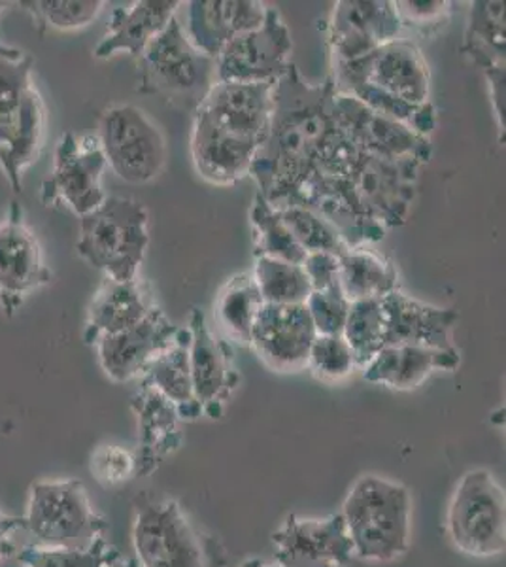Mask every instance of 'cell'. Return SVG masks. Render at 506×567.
I'll list each match as a JSON object with an SVG mask.
<instances>
[{
	"mask_svg": "<svg viewBox=\"0 0 506 567\" xmlns=\"http://www.w3.org/2000/svg\"><path fill=\"white\" fill-rule=\"evenodd\" d=\"M178 7V0H142L131 8H116L109 31L93 52L95 58L109 59L117 52L141 58L146 45L176 18Z\"/></svg>",
	"mask_w": 506,
	"mask_h": 567,
	"instance_id": "cell-26",
	"label": "cell"
},
{
	"mask_svg": "<svg viewBox=\"0 0 506 567\" xmlns=\"http://www.w3.org/2000/svg\"><path fill=\"white\" fill-rule=\"evenodd\" d=\"M267 13L256 0H195L187 2L184 31L200 53L216 59L238 34L264 25Z\"/></svg>",
	"mask_w": 506,
	"mask_h": 567,
	"instance_id": "cell-22",
	"label": "cell"
},
{
	"mask_svg": "<svg viewBox=\"0 0 506 567\" xmlns=\"http://www.w3.org/2000/svg\"><path fill=\"white\" fill-rule=\"evenodd\" d=\"M25 12L40 31H78L91 25L103 12V0H21L16 2Z\"/></svg>",
	"mask_w": 506,
	"mask_h": 567,
	"instance_id": "cell-35",
	"label": "cell"
},
{
	"mask_svg": "<svg viewBox=\"0 0 506 567\" xmlns=\"http://www.w3.org/2000/svg\"><path fill=\"white\" fill-rule=\"evenodd\" d=\"M420 167L422 165L414 159L391 162L359 152L347 173L337 181L359 213L382 227H395L404 224L411 213Z\"/></svg>",
	"mask_w": 506,
	"mask_h": 567,
	"instance_id": "cell-10",
	"label": "cell"
},
{
	"mask_svg": "<svg viewBox=\"0 0 506 567\" xmlns=\"http://www.w3.org/2000/svg\"><path fill=\"white\" fill-rule=\"evenodd\" d=\"M106 165L96 135L78 136L66 131L58 142L53 168L42 182L40 199L45 207H64L80 218L103 205L109 195L103 189Z\"/></svg>",
	"mask_w": 506,
	"mask_h": 567,
	"instance_id": "cell-11",
	"label": "cell"
},
{
	"mask_svg": "<svg viewBox=\"0 0 506 567\" xmlns=\"http://www.w3.org/2000/svg\"><path fill=\"white\" fill-rule=\"evenodd\" d=\"M334 112L340 127L361 152L391 162L414 159L420 165L430 162L431 142L427 136L393 117L374 112L352 95L337 90Z\"/></svg>",
	"mask_w": 506,
	"mask_h": 567,
	"instance_id": "cell-15",
	"label": "cell"
},
{
	"mask_svg": "<svg viewBox=\"0 0 506 567\" xmlns=\"http://www.w3.org/2000/svg\"><path fill=\"white\" fill-rule=\"evenodd\" d=\"M316 337L318 331L307 305L264 303L254 323L250 347L272 371L299 373L308 368Z\"/></svg>",
	"mask_w": 506,
	"mask_h": 567,
	"instance_id": "cell-17",
	"label": "cell"
},
{
	"mask_svg": "<svg viewBox=\"0 0 506 567\" xmlns=\"http://www.w3.org/2000/svg\"><path fill=\"white\" fill-rule=\"evenodd\" d=\"M251 226L256 233L257 256L282 259L288 264H304L307 251L302 250V246L286 227L278 210L259 194L251 207Z\"/></svg>",
	"mask_w": 506,
	"mask_h": 567,
	"instance_id": "cell-34",
	"label": "cell"
},
{
	"mask_svg": "<svg viewBox=\"0 0 506 567\" xmlns=\"http://www.w3.org/2000/svg\"><path fill=\"white\" fill-rule=\"evenodd\" d=\"M167 398L179 419L193 420L203 413V406L193 393L192 368H189V329H179L173 347L161 352L146 371L144 381Z\"/></svg>",
	"mask_w": 506,
	"mask_h": 567,
	"instance_id": "cell-29",
	"label": "cell"
},
{
	"mask_svg": "<svg viewBox=\"0 0 506 567\" xmlns=\"http://www.w3.org/2000/svg\"><path fill=\"white\" fill-rule=\"evenodd\" d=\"M152 309L154 305L148 303V297L138 280L117 282L106 277L87 309L85 342L95 344L101 337L114 336L133 328Z\"/></svg>",
	"mask_w": 506,
	"mask_h": 567,
	"instance_id": "cell-28",
	"label": "cell"
},
{
	"mask_svg": "<svg viewBox=\"0 0 506 567\" xmlns=\"http://www.w3.org/2000/svg\"><path fill=\"white\" fill-rule=\"evenodd\" d=\"M53 280L42 246L23 219L18 203L0 224V309L12 318L31 291Z\"/></svg>",
	"mask_w": 506,
	"mask_h": 567,
	"instance_id": "cell-14",
	"label": "cell"
},
{
	"mask_svg": "<svg viewBox=\"0 0 506 567\" xmlns=\"http://www.w3.org/2000/svg\"><path fill=\"white\" fill-rule=\"evenodd\" d=\"M189 368L195 400L211 419H219L221 406L237 386V373L231 369V355L224 342L211 336L200 310H193L189 326Z\"/></svg>",
	"mask_w": 506,
	"mask_h": 567,
	"instance_id": "cell-23",
	"label": "cell"
},
{
	"mask_svg": "<svg viewBox=\"0 0 506 567\" xmlns=\"http://www.w3.org/2000/svg\"><path fill=\"white\" fill-rule=\"evenodd\" d=\"M122 553L106 537L87 548H44L23 545L16 560L23 567H109L120 560Z\"/></svg>",
	"mask_w": 506,
	"mask_h": 567,
	"instance_id": "cell-36",
	"label": "cell"
},
{
	"mask_svg": "<svg viewBox=\"0 0 506 567\" xmlns=\"http://www.w3.org/2000/svg\"><path fill=\"white\" fill-rule=\"evenodd\" d=\"M133 411L141 430V445L135 454L136 477H146L182 443L179 416L176 406L146 382H142L141 392L133 400Z\"/></svg>",
	"mask_w": 506,
	"mask_h": 567,
	"instance_id": "cell-27",
	"label": "cell"
},
{
	"mask_svg": "<svg viewBox=\"0 0 506 567\" xmlns=\"http://www.w3.org/2000/svg\"><path fill=\"white\" fill-rule=\"evenodd\" d=\"M240 567H282L278 561L248 560Z\"/></svg>",
	"mask_w": 506,
	"mask_h": 567,
	"instance_id": "cell-46",
	"label": "cell"
},
{
	"mask_svg": "<svg viewBox=\"0 0 506 567\" xmlns=\"http://www.w3.org/2000/svg\"><path fill=\"white\" fill-rule=\"evenodd\" d=\"M23 528H25L23 516L4 515L0 511V564L18 555L20 547L16 543V537L23 534Z\"/></svg>",
	"mask_w": 506,
	"mask_h": 567,
	"instance_id": "cell-44",
	"label": "cell"
},
{
	"mask_svg": "<svg viewBox=\"0 0 506 567\" xmlns=\"http://www.w3.org/2000/svg\"><path fill=\"white\" fill-rule=\"evenodd\" d=\"M272 547L282 567H347L355 558L340 513L323 518L289 515L272 534Z\"/></svg>",
	"mask_w": 506,
	"mask_h": 567,
	"instance_id": "cell-16",
	"label": "cell"
},
{
	"mask_svg": "<svg viewBox=\"0 0 506 567\" xmlns=\"http://www.w3.org/2000/svg\"><path fill=\"white\" fill-rule=\"evenodd\" d=\"M109 567H138L136 566L135 560H128V558H125V556H122L120 560L114 561V564H110Z\"/></svg>",
	"mask_w": 506,
	"mask_h": 567,
	"instance_id": "cell-47",
	"label": "cell"
},
{
	"mask_svg": "<svg viewBox=\"0 0 506 567\" xmlns=\"http://www.w3.org/2000/svg\"><path fill=\"white\" fill-rule=\"evenodd\" d=\"M304 305L314 322L318 336H342L344 326H347L348 310L352 303L340 290L339 280L331 284L326 290L312 291Z\"/></svg>",
	"mask_w": 506,
	"mask_h": 567,
	"instance_id": "cell-40",
	"label": "cell"
},
{
	"mask_svg": "<svg viewBox=\"0 0 506 567\" xmlns=\"http://www.w3.org/2000/svg\"><path fill=\"white\" fill-rule=\"evenodd\" d=\"M465 48L482 69L505 66V4L503 2L473 4Z\"/></svg>",
	"mask_w": 506,
	"mask_h": 567,
	"instance_id": "cell-32",
	"label": "cell"
},
{
	"mask_svg": "<svg viewBox=\"0 0 506 567\" xmlns=\"http://www.w3.org/2000/svg\"><path fill=\"white\" fill-rule=\"evenodd\" d=\"M302 267L307 271L308 280L312 284V291L326 290L339 280L340 258L333 254H326V251L308 254Z\"/></svg>",
	"mask_w": 506,
	"mask_h": 567,
	"instance_id": "cell-42",
	"label": "cell"
},
{
	"mask_svg": "<svg viewBox=\"0 0 506 567\" xmlns=\"http://www.w3.org/2000/svg\"><path fill=\"white\" fill-rule=\"evenodd\" d=\"M90 471L104 488H117L136 477L135 454L117 445L99 446L91 452Z\"/></svg>",
	"mask_w": 506,
	"mask_h": 567,
	"instance_id": "cell-41",
	"label": "cell"
},
{
	"mask_svg": "<svg viewBox=\"0 0 506 567\" xmlns=\"http://www.w3.org/2000/svg\"><path fill=\"white\" fill-rule=\"evenodd\" d=\"M382 329L380 299H363L350 305L342 337L350 344L358 368H365L384 349Z\"/></svg>",
	"mask_w": 506,
	"mask_h": 567,
	"instance_id": "cell-37",
	"label": "cell"
},
{
	"mask_svg": "<svg viewBox=\"0 0 506 567\" xmlns=\"http://www.w3.org/2000/svg\"><path fill=\"white\" fill-rule=\"evenodd\" d=\"M340 515L359 560L390 564L409 553L412 496L404 484L363 475L352 484Z\"/></svg>",
	"mask_w": 506,
	"mask_h": 567,
	"instance_id": "cell-2",
	"label": "cell"
},
{
	"mask_svg": "<svg viewBox=\"0 0 506 567\" xmlns=\"http://www.w3.org/2000/svg\"><path fill=\"white\" fill-rule=\"evenodd\" d=\"M340 290L348 301L382 299L397 288V271L391 261L366 246L350 248L340 258Z\"/></svg>",
	"mask_w": 506,
	"mask_h": 567,
	"instance_id": "cell-30",
	"label": "cell"
},
{
	"mask_svg": "<svg viewBox=\"0 0 506 567\" xmlns=\"http://www.w3.org/2000/svg\"><path fill=\"white\" fill-rule=\"evenodd\" d=\"M264 303L254 275H238L219 291L216 301L219 322L229 331L233 339L250 347L254 323Z\"/></svg>",
	"mask_w": 506,
	"mask_h": 567,
	"instance_id": "cell-31",
	"label": "cell"
},
{
	"mask_svg": "<svg viewBox=\"0 0 506 567\" xmlns=\"http://www.w3.org/2000/svg\"><path fill=\"white\" fill-rule=\"evenodd\" d=\"M459 365L455 349L384 347L365 368L363 379L393 390H416L435 371H454Z\"/></svg>",
	"mask_w": 506,
	"mask_h": 567,
	"instance_id": "cell-25",
	"label": "cell"
},
{
	"mask_svg": "<svg viewBox=\"0 0 506 567\" xmlns=\"http://www.w3.org/2000/svg\"><path fill=\"white\" fill-rule=\"evenodd\" d=\"M334 95L333 76L310 85L293 63L276 80L269 131L250 167L257 194L272 207H283L302 182L320 173L347 135L337 120Z\"/></svg>",
	"mask_w": 506,
	"mask_h": 567,
	"instance_id": "cell-1",
	"label": "cell"
},
{
	"mask_svg": "<svg viewBox=\"0 0 506 567\" xmlns=\"http://www.w3.org/2000/svg\"><path fill=\"white\" fill-rule=\"evenodd\" d=\"M399 31L395 2L342 0L334 4L329 42L337 63H350L397 40Z\"/></svg>",
	"mask_w": 506,
	"mask_h": 567,
	"instance_id": "cell-19",
	"label": "cell"
},
{
	"mask_svg": "<svg viewBox=\"0 0 506 567\" xmlns=\"http://www.w3.org/2000/svg\"><path fill=\"white\" fill-rule=\"evenodd\" d=\"M333 80L337 90L365 85L412 106L430 103V66L409 40H393L365 58L337 63Z\"/></svg>",
	"mask_w": 506,
	"mask_h": 567,
	"instance_id": "cell-12",
	"label": "cell"
},
{
	"mask_svg": "<svg viewBox=\"0 0 506 567\" xmlns=\"http://www.w3.org/2000/svg\"><path fill=\"white\" fill-rule=\"evenodd\" d=\"M272 91L275 82H216L199 110L227 133L261 146L269 131Z\"/></svg>",
	"mask_w": 506,
	"mask_h": 567,
	"instance_id": "cell-21",
	"label": "cell"
},
{
	"mask_svg": "<svg viewBox=\"0 0 506 567\" xmlns=\"http://www.w3.org/2000/svg\"><path fill=\"white\" fill-rule=\"evenodd\" d=\"M32 66L34 59L27 53L0 58V168L16 194L44 144L45 106L32 82Z\"/></svg>",
	"mask_w": 506,
	"mask_h": 567,
	"instance_id": "cell-3",
	"label": "cell"
},
{
	"mask_svg": "<svg viewBox=\"0 0 506 567\" xmlns=\"http://www.w3.org/2000/svg\"><path fill=\"white\" fill-rule=\"evenodd\" d=\"M293 50L291 34L276 8H269L264 25L238 34L216 58L218 82H276L288 71Z\"/></svg>",
	"mask_w": 506,
	"mask_h": 567,
	"instance_id": "cell-13",
	"label": "cell"
},
{
	"mask_svg": "<svg viewBox=\"0 0 506 567\" xmlns=\"http://www.w3.org/2000/svg\"><path fill=\"white\" fill-rule=\"evenodd\" d=\"M276 210L307 254L326 251L342 258L350 250V246L340 237L339 231L328 219L321 218L320 214L302 207H283Z\"/></svg>",
	"mask_w": 506,
	"mask_h": 567,
	"instance_id": "cell-38",
	"label": "cell"
},
{
	"mask_svg": "<svg viewBox=\"0 0 506 567\" xmlns=\"http://www.w3.org/2000/svg\"><path fill=\"white\" fill-rule=\"evenodd\" d=\"M148 243V210L138 200L106 197L80 218V258L117 282L136 280Z\"/></svg>",
	"mask_w": 506,
	"mask_h": 567,
	"instance_id": "cell-4",
	"label": "cell"
},
{
	"mask_svg": "<svg viewBox=\"0 0 506 567\" xmlns=\"http://www.w3.org/2000/svg\"><path fill=\"white\" fill-rule=\"evenodd\" d=\"M355 360L344 337L318 336L308 355V368L321 382H339L353 373Z\"/></svg>",
	"mask_w": 506,
	"mask_h": 567,
	"instance_id": "cell-39",
	"label": "cell"
},
{
	"mask_svg": "<svg viewBox=\"0 0 506 567\" xmlns=\"http://www.w3.org/2000/svg\"><path fill=\"white\" fill-rule=\"evenodd\" d=\"M21 55H23V52L18 50V48H12V45L0 42V58H21Z\"/></svg>",
	"mask_w": 506,
	"mask_h": 567,
	"instance_id": "cell-45",
	"label": "cell"
},
{
	"mask_svg": "<svg viewBox=\"0 0 506 567\" xmlns=\"http://www.w3.org/2000/svg\"><path fill=\"white\" fill-rule=\"evenodd\" d=\"M380 307L384 347L454 349L452 333L459 320L454 310L431 307L399 290L382 297Z\"/></svg>",
	"mask_w": 506,
	"mask_h": 567,
	"instance_id": "cell-20",
	"label": "cell"
},
{
	"mask_svg": "<svg viewBox=\"0 0 506 567\" xmlns=\"http://www.w3.org/2000/svg\"><path fill=\"white\" fill-rule=\"evenodd\" d=\"M96 138L106 165L128 184H146L163 173L167 144L157 123L135 104H112L99 117Z\"/></svg>",
	"mask_w": 506,
	"mask_h": 567,
	"instance_id": "cell-8",
	"label": "cell"
},
{
	"mask_svg": "<svg viewBox=\"0 0 506 567\" xmlns=\"http://www.w3.org/2000/svg\"><path fill=\"white\" fill-rule=\"evenodd\" d=\"M138 91L167 99L179 109L197 112L210 93L216 76V59L200 53L187 39L184 23L173 18L138 58Z\"/></svg>",
	"mask_w": 506,
	"mask_h": 567,
	"instance_id": "cell-5",
	"label": "cell"
},
{
	"mask_svg": "<svg viewBox=\"0 0 506 567\" xmlns=\"http://www.w3.org/2000/svg\"><path fill=\"white\" fill-rule=\"evenodd\" d=\"M23 523V534L31 539L27 545L44 548H87L109 529L76 478L32 484Z\"/></svg>",
	"mask_w": 506,
	"mask_h": 567,
	"instance_id": "cell-6",
	"label": "cell"
},
{
	"mask_svg": "<svg viewBox=\"0 0 506 567\" xmlns=\"http://www.w3.org/2000/svg\"><path fill=\"white\" fill-rule=\"evenodd\" d=\"M254 280L265 303L304 305L312 293L304 267L282 259L257 256Z\"/></svg>",
	"mask_w": 506,
	"mask_h": 567,
	"instance_id": "cell-33",
	"label": "cell"
},
{
	"mask_svg": "<svg viewBox=\"0 0 506 567\" xmlns=\"http://www.w3.org/2000/svg\"><path fill=\"white\" fill-rule=\"evenodd\" d=\"M450 539L463 555L500 556L506 548V497L487 470H473L455 486L446 513Z\"/></svg>",
	"mask_w": 506,
	"mask_h": 567,
	"instance_id": "cell-7",
	"label": "cell"
},
{
	"mask_svg": "<svg viewBox=\"0 0 506 567\" xmlns=\"http://www.w3.org/2000/svg\"><path fill=\"white\" fill-rule=\"evenodd\" d=\"M448 2H416V0H406V2H395V10L399 13L401 23L409 25H427L444 18L450 10Z\"/></svg>",
	"mask_w": 506,
	"mask_h": 567,
	"instance_id": "cell-43",
	"label": "cell"
},
{
	"mask_svg": "<svg viewBox=\"0 0 506 567\" xmlns=\"http://www.w3.org/2000/svg\"><path fill=\"white\" fill-rule=\"evenodd\" d=\"M179 329L168 322L163 310L152 309L133 328L104 336L95 342L99 363L110 381L128 382L141 377L149 363L173 347Z\"/></svg>",
	"mask_w": 506,
	"mask_h": 567,
	"instance_id": "cell-18",
	"label": "cell"
},
{
	"mask_svg": "<svg viewBox=\"0 0 506 567\" xmlns=\"http://www.w3.org/2000/svg\"><path fill=\"white\" fill-rule=\"evenodd\" d=\"M256 142L244 141L211 122L200 110L195 112L192 154L195 168L205 181L216 186H229L250 175L256 157Z\"/></svg>",
	"mask_w": 506,
	"mask_h": 567,
	"instance_id": "cell-24",
	"label": "cell"
},
{
	"mask_svg": "<svg viewBox=\"0 0 506 567\" xmlns=\"http://www.w3.org/2000/svg\"><path fill=\"white\" fill-rule=\"evenodd\" d=\"M131 539L138 567H208L203 539L171 497H136Z\"/></svg>",
	"mask_w": 506,
	"mask_h": 567,
	"instance_id": "cell-9",
	"label": "cell"
},
{
	"mask_svg": "<svg viewBox=\"0 0 506 567\" xmlns=\"http://www.w3.org/2000/svg\"><path fill=\"white\" fill-rule=\"evenodd\" d=\"M206 564H208V561H206Z\"/></svg>",
	"mask_w": 506,
	"mask_h": 567,
	"instance_id": "cell-48",
	"label": "cell"
}]
</instances>
